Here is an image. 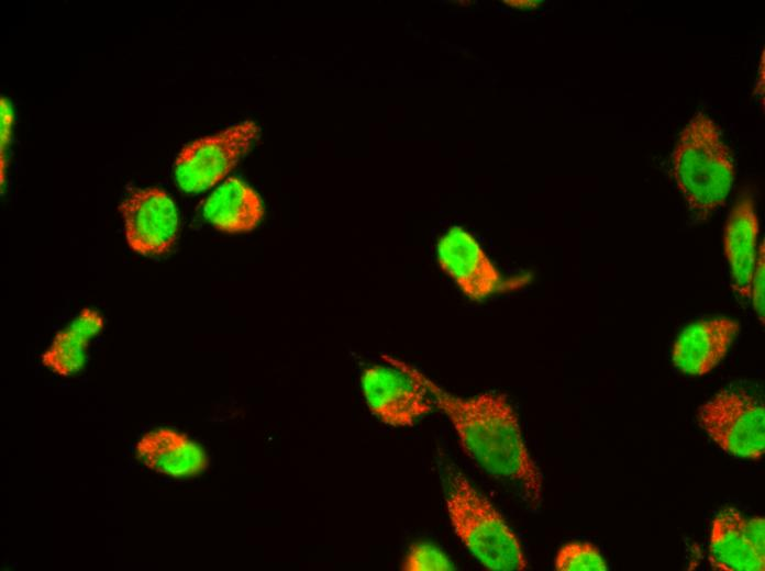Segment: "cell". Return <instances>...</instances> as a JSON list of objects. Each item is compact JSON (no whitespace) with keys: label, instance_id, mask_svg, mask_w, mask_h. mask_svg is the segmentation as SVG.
Here are the masks:
<instances>
[{"label":"cell","instance_id":"cell-20","mask_svg":"<svg viewBox=\"0 0 765 571\" xmlns=\"http://www.w3.org/2000/svg\"><path fill=\"white\" fill-rule=\"evenodd\" d=\"M540 0H502L501 4L510 10L533 11L543 5Z\"/></svg>","mask_w":765,"mask_h":571},{"label":"cell","instance_id":"cell-3","mask_svg":"<svg viewBox=\"0 0 765 571\" xmlns=\"http://www.w3.org/2000/svg\"><path fill=\"white\" fill-rule=\"evenodd\" d=\"M445 506L456 537L487 570L523 571L520 539L494 504L456 468L444 473Z\"/></svg>","mask_w":765,"mask_h":571},{"label":"cell","instance_id":"cell-16","mask_svg":"<svg viewBox=\"0 0 765 571\" xmlns=\"http://www.w3.org/2000/svg\"><path fill=\"white\" fill-rule=\"evenodd\" d=\"M400 569L403 571H454L457 567L435 544L418 541L408 547Z\"/></svg>","mask_w":765,"mask_h":571},{"label":"cell","instance_id":"cell-19","mask_svg":"<svg viewBox=\"0 0 765 571\" xmlns=\"http://www.w3.org/2000/svg\"><path fill=\"white\" fill-rule=\"evenodd\" d=\"M1 113V175L3 173L4 155L11 141L13 130V110L11 103L3 97L0 101Z\"/></svg>","mask_w":765,"mask_h":571},{"label":"cell","instance_id":"cell-6","mask_svg":"<svg viewBox=\"0 0 765 571\" xmlns=\"http://www.w3.org/2000/svg\"><path fill=\"white\" fill-rule=\"evenodd\" d=\"M708 436L727 454L758 460L765 452V407L761 399L736 389H724L698 410Z\"/></svg>","mask_w":765,"mask_h":571},{"label":"cell","instance_id":"cell-9","mask_svg":"<svg viewBox=\"0 0 765 571\" xmlns=\"http://www.w3.org/2000/svg\"><path fill=\"white\" fill-rule=\"evenodd\" d=\"M739 332L740 324L723 316L689 324L673 345L674 366L690 376L710 372L725 357Z\"/></svg>","mask_w":765,"mask_h":571},{"label":"cell","instance_id":"cell-13","mask_svg":"<svg viewBox=\"0 0 765 571\" xmlns=\"http://www.w3.org/2000/svg\"><path fill=\"white\" fill-rule=\"evenodd\" d=\"M742 514L728 507L718 513L711 526L709 561L714 570L763 571L765 559L753 549L742 530Z\"/></svg>","mask_w":765,"mask_h":571},{"label":"cell","instance_id":"cell-22","mask_svg":"<svg viewBox=\"0 0 765 571\" xmlns=\"http://www.w3.org/2000/svg\"><path fill=\"white\" fill-rule=\"evenodd\" d=\"M451 3H452V5H455L456 8H464V9H467V8L473 7V5L475 4V1H470V0H456V1H452Z\"/></svg>","mask_w":765,"mask_h":571},{"label":"cell","instance_id":"cell-12","mask_svg":"<svg viewBox=\"0 0 765 571\" xmlns=\"http://www.w3.org/2000/svg\"><path fill=\"white\" fill-rule=\"evenodd\" d=\"M202 214L220 232L247 233L255 229L262 221L264 204L251 186L236 177H230L207 198Z\"/></svg>","mask_w":765,"mask_h":571},{"label":"cell","instance_id":"cell-17","mask_svg":"<svg viewBox=\"0 0 765 571\" xmlns=\"http://www.w3.org/2000/svg\"><path fill=\"white\" fill-rule=\"evenodd\" d=\"M764 243L758 245L757 257L754 265L751 284L750 299L758 321L764 325L765 314V251Z\"/></svg>","mask_w":765,"mask_h":571},{"label":"cell","instance_id":"cell-2","mask_svg":"<svg viewBox=\"0 0 765 571\" xmlns=\"http://www.w3.org/2000/svg\"><path fill=\"white\" fill-rule=\"evenodd\" d=\"M673 176L696 221L708 220L733 187L734 159L718 125L697 113L680 132L672 153Z\"/></svg>","mask_w":765,"mask_h":571},{"label":"cell","instance_id":"cell-11","mask_svg":"<svg viewBox=\"0 0 765 571\" xmlns=\"http://www.w3.org/2000/svg\"><path fill=\"white\" fill-rule=\"evenodd\" d=\"M760 221L753 197L742 193L731 209L723 232V249L732 288L741 299H750V284L757 257Z\"/></svg>","mask_w":765,"mask_h":571},{"label":"cell","instance_id":"cell-14","mask_svg":"<svg viewBox=\"0 0 765 571\" xmlns=\"http://www.w3.org/2000/svg\"><path fill=\"white\" fill-rule=\"evenodd\" d=\"M102 315L86 307L62 331L42 354V363L53 372L70 377L79 372L86 362L90 340L103 328Z\"/></svg>","mask_w":765,"mask_h":571},{"label":"cell","instance_id":"cell-5","mask_svg":"<svg viewBox=\"0 0 765 571\" xmlns=\"http://www.w3.org/2000/svg\"><path fill=\"white\" fill-rule=\"evenodd\" d=\"M435 259L461 293L476 302L518 290L531 281L530 273L505 276L476 235L461 225H452L439 236Z\"/></svg>","mask_w":765,"mask_h":571},{"label":"cell","instance_id":"cell-4","mask_svg":"<svg viewBox=\"0 0 765 571\" xmlns=\"http://www.w3.org/2000/svg\"><path fill=\"white\" fill-rule=\"evenodd\" d=\"M384 363L366 367L361 389L369 412L382 424L411 427L432 412L433 398L420 379L417 367L390 355Z\"/></svg>","mask_w":765,"mask_h":571},{"label":"cell","instance_id":"cell-7","mask_svg":"<svg viewBox=\"0 0 765 571\" xmlns=\"http://www.w3.org/2000/svg\"><path fill=\"white\" fill-rule=\"evenodd\" d=\"M259 134L255 122L245 121L184 146L174 166L180 190L199 193L215 186L251 150Z\"/></svg>","mask_w":765,"mask_h":571},{"label":"cell","instance_id":"cell-1","mask_svg":"<svg viewBox=\"0 0 765 571\" xmlns=\"http://www.w3.org/2000/svg\"><path fill=\"white\" fill-rule=\"evenodd\" d=\"M419 376L434 405L451 422L464 454L490 475L518 485L526 502L537 507L543 475L525 445L519 416L508 396L492 391L457 396L423 371Z\"/></svg>","mask_w":765,"mask_h":571},{"label":"cell","instance_id":"cell-18","mask_svg":"<svg viewBox=\"0 0 765 571\" xmlns=\"http://www.w3.org/2000/svg\"><path fill=\"white\" fill-rule=\"evenodd\" d=\"M742 530L755 552L765 559V519L761 516L742 518Z\"/></svg>","mask_w":765,"mask_h":571},{"label":"cell","instance_id":"cell-15","mask_svg":"<svg viewBox=\"0 0 765 571\" xmlns=\"http://www.w3.org/2000/svg\"><path fill=\"white\" fill-rule=\"evenodd\" d=\"M554 569L557 571H606L608 564L594 544L570 541L558 549Z\"/></svg>","mask_w":765,"mask_h":571},{"label":"cell","instance_id":"cell-10","mask_svg":"<svg viewBox=\"0 0 765 571\" xmlns=\"http://www.w3.org/2000/svg\"><path fill=\"white\" fill-rule=\"evenodd\" d=\"M135 457L146 468L174 479L195 478L210 463L204 448L188 435L158 428L144 434L135 444Z\"/></svg>","mask_w":765,"mask_h":571},{"label":"cell","instance_id":"cell-21","mask_svg":"<svg viewBox=\"0 0 765 571\" xmlns=\"http://www.w3.org/2000/svg\"><path fill=\"white\" fill-rule=\"evenodd\" d=\"M764 49L762 51L761 59H760V65H758V74H757V79L755 81L754 86V94L758 96V99L761 100L763 108H764V87H765V63H764Z\"/></svg>","mask_w":765,"mask_h":571},{"label":"cell","instance_id":"cell-8","mask_svg":"<svg viewBox=\"0 0 765 571\" xmlns=\"http://www.w3.org/2000/svg\"><path fill=\"white\" fill-rule=\"evenodd\" d=\"M130 248L144 256H160L175 245L179 220L174 200L159 188L134 190L119 205Z\"/></svg>","mask_w":765,"mask_h":571}]
</instances>
